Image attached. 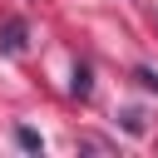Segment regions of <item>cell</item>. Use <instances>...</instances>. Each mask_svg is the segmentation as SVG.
Wrapping results in <instances>:
<instances>
[{"label": "cell", "instance_id": "7a4b0ae2", "mask_svg": "<svg viewBox=\"0 0 158 158\" xmlns=\"http://www.w3.org/2000/svg\"><path fill=\"white\" fill-rule=\"evenodd\" d=\"M69 94H74V99H89V94H94V74H89V64H74V79H69Z\"/></svg>", "mask_w": 158, "mask_h": 158}, {"label": "cell", "instance_id": "277c9868", "mask_svg": "<svg viewBox=\"0 0 158 158\" xmlns=\"http://www.w3.org/2000/svg\"><path fill=\"white\" fill-rule=\"evenodd\" d=\"M15 143L30 148V153H40V133H35V128H15Z\"/></svg>", "mask_w": 158, "mask_h": 158}, {"label": "cell", "instance_id": "5b68a950", "mask_svg": "<svg viewBox=\"0 0 158 158\" xmlns=\"http://www.w3.org/2000/svg\"><path fill=\"white\" fill-rule=\"evenodd\" d=\"M123 128H128V133H143V114L128 109V114H123Z\"/></svg>", "mask_w": 158, "mask_h": 158}, {"label": "cell", "instance_id": "3957f363", "mask_svg": "<svg viewBox=\"0 0 158 158\" xmlns=\"http://www.w3.org/2000/svg\"><path fill=\"white\" fill-rule=\"evenodd\" d=\"M133 79H138V84H143L148 94H158V69H148V64H138V69H133Z\"/></svg>", "mask_w": 158, "mask_h": 158}, {"label": "cell", "instance_id": "6da1fadb", "mask_svg": "<svg viewBox=\"0 0 158 158\" xmlns=\"http://www.w3.org/2000/svg\"><path fill=\"white\" fill-rule=\"evenodd\" d=\"M25 35H30L25 20H5V25H0V54H20V49H25Z\"/></svg>", "mask_w": 158, "mask_h": 158}]
</instances>
